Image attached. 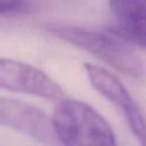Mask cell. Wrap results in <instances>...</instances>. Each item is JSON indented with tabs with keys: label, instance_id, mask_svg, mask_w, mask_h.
<instances>
[{
	"label": "cell",
	"instance_id": "cell-8",
	"mask_svg": "<svg viewBox=\"0 0 146 146\" xmlns=\"http://www.w3.org/2000/svg\"><path fill=\"white\" fill-rule=\"evenodd\" d=\"M30 0H0V15L15 14L26 8Z\"/></svg>",
	"mask_w": 146,
	"mask_h": 146
},
{
	"label": "cell",
	"instance_id": "cell-5",
	"mask_svg": "<svg viewBox=\"0 0 146 146\" xmlns=\"http://www.w3.org/2000/svg\"><path fill=\"white\" fill-rule=\"evenodd\" d=\"M0 125L24 133L43 146H60L50 117L29 103L0 97Z\"/></svg>",
	"mask_w": 146,
	"mask_h": 146
},
{
	"label": "cell",
	"instance_id": "cell-3",
	"mask_svg": "<svg viewBox=\"0 0 146 146\" xmlns=\"http://www.w3.org/2000/svg\"><path fill=\"white\" fill-rule=\"evenodd\" d=\"M84 71L94 89L121 112L140 146H146V117L124 84L102 66L86 63Z\"/></svg>",
	"mask_w": 146,
	"mask_h": 146
},
{
	"label": "cell",
	"instance_id": "cell-4",
	"mask_svg": "<svg viewBox=\"0 0 146 146\" xmlns=\"http://www.w3.org/2000/svg\"><path fill=\"white\" fill-rule=\"evenodd\" d=\"M0 89L60 103L67 96L47 73L30 64L0 57Z\"/></svg>",
	"mask_w": 146,
	"mask_h": 146
},
{
	"label": "cell",
	"instance_id": "cell-6",
	"mask_svg": "<svg viewBox=\"0 0 146 146\" xmlns=\"http://www.w3.org/2000/svg\"><path fill=\"white\" fill-rule=\"evenodd\" d=\"M108 6L117 24H146V0H110Z\"/></svg>",
	"mask_w": 146,
	"mask_h": 146
},
{
	"label": "cell",
	"instance_id": "cell-7",
	"mask_svg": "<svg viewBox=\"0 0 146 146\" xmlns=\"http://www.w3.org/2000/svg\"><path fill=\"white\" fill-rule=\"evenodd\" d=\"M108 33L120 39L123 42L136 44L146 49V24L140 25H123L115 24L107 29Z\"/></svg>",
	"mask_w": 146,
	"mask_h": 146
},
{
	"label": "cell",
	"instance_id": "cell-2",
	"mask_svg": "<svg viewBox=\"0 0 146 146\" xmlns=\"http://www.w3.org/2000/svg\"><path fill=\"white\" fill-rule=\"evenodd\" d=\"M46 30L51 35L91 54L123 75L140 79L145 73L140 57L112 34L59 24H48Z\"/></svg>",
	"mask_w": 146,
	"mask_h": 146
},
{
	"label": "cell",
	"instance_id": "cell-1",
	"mask_svg": "<svg viewBox=\"0 0 146 146\" xmlns=\"http://www.w3.org/2000/svg\"><path fill=\"white\" fill-rule=\"evenodd\" d=\"M50 120L60 146H117L106 119L82 100H62Z\"/></svg>",
	"mask_w": 146,
	"mask_h": 146
}]
</instances>
